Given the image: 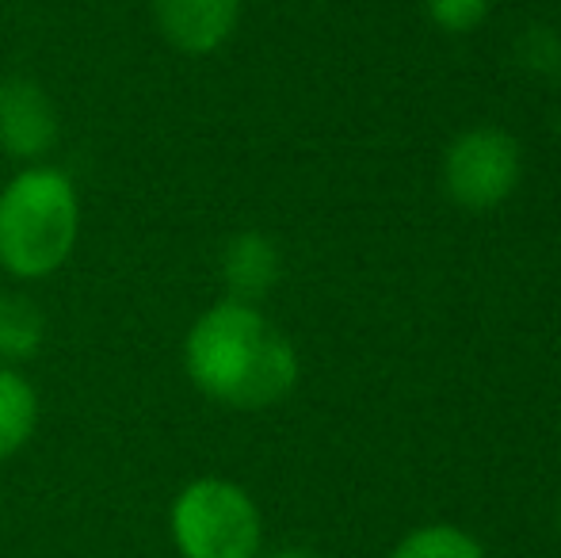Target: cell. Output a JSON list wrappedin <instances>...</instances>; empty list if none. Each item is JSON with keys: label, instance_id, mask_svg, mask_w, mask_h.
Wrapping results in <instances>:
<instances>
[{"label": "cell", "instance_id": "obj_3", "mask_svg": "<svg viewBox=\"0 0 561 558\" xmlns=\"http://www.w3.org/2000/svg\"><path fill=\"white\" fill-rule=\"evenodd\" d=\"M169 539L180 558H260L264 513L241 482L203 475L172 498Z\"/></svg>", "mask_w": 561, "mask_h": 558}, {"label": "cell", "instance_id": "obj_1", "mask_svg": "<svg viewBox=\"0 0 561 558\" xmlns=\"http://www.w3.org/2000/svg\"><path fill=\"white\" fill-rule=\"evenodd\" d=\"M192 387L233 413H264L298 387V349L260 306L222 298L192 321L184 337Z\"/></svg>", "mask_w": 561, "mask_h": 558}, {"label": "cell", "instance_id": "obj_13", "mask_svg": "<svg viewBox=\"0 0 561 558\" xmlns=\"http://www.w3.org/2000/svg\"><path fill=\"white\" fill-rule=\"evenodd\" d=\"M260 558H321V555L310 551V547H279V551H267Z\"/></svg>", "mask_w": 561, "mask_h": 558}, {"label": "cell", "instance_id": "obj_11", "mask_svg": "<svg viewBox=\"0 0 561 558\" xmlns=\"http://www.w3.org/2000/svg\"><path fill=\"white\" fill-rule=\"evenodd\" d=\"M516 61L539 81H561V35L550 27H527L516 43Z\"/></svg>", "mask_w": 561, "mask_h": 558}, {"label": "cell", "instance_id": "obj_8", "mask_svg": "<svg viewBox=\"0 0 561 558\" xmlns=\"http://www.w3.org/2000/svg\"><path fill=\"white\" fill-rule=\"evenodd\" d=\"M38 418H43V406H38L35 383L20 367L0 364V463H8L31 444Z\"/></svg>", "mask_w": 561, "mask_h": 558}, {"label": "cell", "instance_id": "obj_14", "mask_svg": "<svg viewBox=\"0 0 561 558\" xmlns=\"http://www.w3.org/2000/svg\"><path fill=\"white\" fill-rule=\"evenodd\" d=\"M554 528H558V539H561V498H558V509H554Z\"/></svg>", "mask_w": 561, "mask_h": 558}, {"label": "cell", "instance_id": "obj_12", "mask_svg": "<svg viewBox=\"0 0 561 558\" xmlns=\"http://www.w3.org/2000/svg\"><path fill=\"white\" fill-rule=\"evenodd\" d=\"M424 4H428V15L439 31H447V35H466V31L485 23L493 0H424Z\"/></svg>", "mask_w": 561, "mask_h": 558}, {"label": "cell", "instance_id": "obj_4", "mask_svg": "<svg viewBox=\"0 0 561 558\" xmlns=\"http://www.w3.org/2000/svg\"><path fill=\"white\" fill-rule=\"evenodd\" d=\"M524 153L508 130H462L444 153V187L466 210H493L519 187Z\"/></svg>", "mask_w": 561, "mask_h": 558}, {"label": "cell", "instance_id": "obj_5", "mask_svg": "<svg viewBox=\"0 0 561 558\" xmlns=\"http://www.w3.org/2000/svg\"><path fill=\"white\" fill-rule=\"evenodd\" d=\"M61 115L54 96L35 77L0 81V153L20 164H38L58 149Z\"/></svg>", "mask_w": 561, "mask_h": 558}, {"label": "cell", "instance_id": "obj_10", "mask_svg": "<svg viewBox=\"0 0 561 558\" xmlns=\"http://www.w3.org/2000/svg\"><path fill=\"white\" fill-rule=\"evenodd\" d=\"M390 558H485V551L470 532L455 524H424L409 532Z\"/></svg>", "mask_w": 561, "mask_h": 558}, {"label": "cell", "instance_id": "obj_9", "mask_svg": "<svg viewBox=\"0 0 561 558\" xmlns=\"http://www.w3.org/2000/svg\"><path fill=\"white\" fill-rule=\"evenodd\" d=\"M46 314L23 291H0V364L20 367L43 352Z\"/></svg>", "mask_w": 561, "mask_h": 558}, {"label": "cell", "instance_id": "obj_7", "mask_svg": "<svg viewBox=\"0 0 561 558\" xmlns=\"http://www.w3.org/2000/svg\"><path fill=\"white\" fill-rule=\"evenodd\" d=\"M222 280H226V298L237 303L260 306V298H267L275 291V283L283 276V253L267 234L260 230H241L226 241L222 249Z\"/></svg>", "mask_w": 561, "mask_h": 558}, {"label": "cell", "instance_id": "obj_2", "mask_svg": "<svg viewBox=\"0 0 561 558\" xmlns=\"http://www.w3.org/2000/svg\"><path fill=\"white\" fill-rule=\"evenodd\" d=\"M81 241V192L50 161L20 164L0 187V272L20 283L58 276Z\"/></svg>", "mask_w": 561, "mask_h": 558}, {"label": "cell", "instance_id": "obj_6", "mask_svg": "<svg viewBox=\"0 0 561 558\" xmlns=\"http://www.w3.org/2000/svg\"><path fill=\"white\" fill-rule=\"evenodd\" d=\"M157 35L187 58L222 50L241 23V0H149Z\"/></svg>", "mask_w": 561, "mask_h": 558}]
</instances>
